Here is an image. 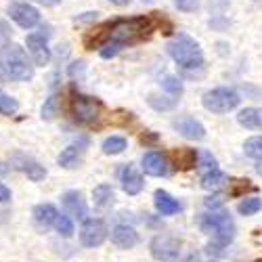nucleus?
Instances as JSON below:
<instances>
[{
	"label": "nucleus",
	"instance_id": "c03bdc74",
	"mask_svg": "<svg viewBox=\"0 0 262 262\" xmlns=\"http://www.w3.org/2000/svg\"><path fill=\"white\" fill-rule=\"evenodd\" d=\"M5 78H7V76L3 74V70H0V82H5Z\"/></svg>",
	"mask_w": 262,
	"mask_h": 262
},
{
	"label": "nucleus",
	"instance_id": "c756f323",
	"mask_svg": "<svg viewBox=\"0 0 262 262\" xmlns=\"http://www.w3.org/2000/svg\"><path fill=\"white\" fill-rule=\"evenodd\" d=\"M55 229H57L59 235H63V237H72V235H74V223H72V218L65 216V214H59L57 223H55Z\"/></svg>",
	"mask_w": 262,
	"mask_h": 262
},
{
	"label": "nucleus",
	"instance_id": "4be33fe9",
	"mask_svg": "<svg viewBox=\"0 0 262 262\" xmlns=\"http://www.w3.org/2000/svg\"><path fill=\"white\" fill-rule=\"evenodd\" d=\"M227 181H229L227 174H223L221 170H212V172H204V174H202V187H204V189L218 191Z\"/></svg>",
	"mask_w": 262,
	"mask_h": 262
},
{
	"label": "nucleus",
	"instance_id": "f03ea898",
	"mask_svg": "<svg viewBox=\"0 0 262 262\" xmlns=\"http://www.w3.org/2000/svg\"><path fill=\"white\" fill-rule=\"evenodd\" d=\"M0 70L7 78L17 82H30L34 78V63L30 61L28 53L13 42L0 47Z\"/></svg>",
	"mask_w": 262,
	"mask_h": 262
},
{
	"label": "nucleus",
	"instance_id": "1a4fd4ad",
	"mask_svg": "<svg viewBox=\"0 0 262 262\" xmlns=\"http://www.w3.org/2000/svg\"><path fill=\"white\" fill-rule=\"evenodd\" d=\"M9 15L11 19L15 21V24L19 28H24V30H32L40 24V13L36 7L28 5V3H19V5H13L9 9Z\"/></svg>",
	"mask_w": 262,
	"mask_h": 262
},
{
	"label": "nucleus",
	"instance_id": "aec40b11",
	"mask_svg": "<svg viewBox=\"0 0 262 262\" xmlns=\"http://www.w3.org/2000/svg\"><path fill=\"white\" fill-rule=\"evenodd\" d=\"M237 122L242 124L244 128L258 130V128H262V114L254 107H246V109H242V112L237 114Z\"/></svg>",
	"mask_w": 262,
	"mask_h": 262
},
{
	"label": "nucleus",
	"instance_id": "49530a36",
	"mask_svg": "<svg viewBox=\"0 0 262 262\" xmlns=\"http://www.w3.org/2000/svg\"><path fill=\"white\" fill-rule=\"evenodd\" d=\"M0 95H3V93H0Z\"/></svg>",
	"mask_w": 262,
	"mask_h": 262
},
{
	"label": "nucleus",
	"instance_id": "cd10ccee",
	"mask_svg": "<svg viewBox=\"0 0 262 262\" xmlns=\"http://www.w3.org/2000/svg\"><path fill=\"white\" fill-rule=\"evenodd\" d=\"M260 210H262V200L260 198H248V200H244L242 204L237 206V212L244 214V216H252V214H256Z\"/></svg>",
	"mask_w": 262,
	"mask_h": 262
},
{
	"label": "nucleus",
	"instance_id": "0eeeda50",
	"mask_svg": "<svg viewBox=\"0 0 262 262\" xmlns=\"http://www.w3.org/2000/svg\"><path fill=\"white\" fill-rule=\"evenodd\" d=\"M107 225L101 218H86L80 229V242L84 248H99L107 239Z\"/></svg>",
	"mask_w": 262,
	"mask_h": 262
},
{
	"label": "nucleus",
	"instance_id": "ea45409f",
	"mask_svg": "<svg viewBox=\"0 0 262 262\" xmlns=\"http://www.w3.org/2000/svg\"><path fill=\"white\" fill-rule=\"evenodd\" d=\"M109 3L116 7H126V5H130V0H109Z\"/></svg>",
	"mask_w": 262,
	"mask_h": 262
},
{
	"label": "nucleus",
	"instance_id": "9d476101",
	"mask_svg": "<svg viewBox=\"0 0 262 262\" xmlns=\"http://www.w3.org/2000/svg\"><path fill=\"white\" fill-rule=\"evenodd\" d=\"M172 126H174V130H177V133H181L185 139H191V141H202V139H206V128H204V124L198 122L195 118H191V116H183V118H179V120H174Z\"/></svg>",
	"mask_w": 262,
	"mask_h": 262
},
{
	"label": "nucleus",
	"instance_id": "f3484780",
	"mask_svg": "<svg viewBox=\"0 0 262 262\" xmlns=\"http://www.w3.org/2000/svg\"><path fill=\"white\" fill-rule=\"evenodd\" d=\"M13 166H15L17 170H21L24 174H28V179L34 181V183H38V181H42V179L47 177L45 166H40L36 160L26 158V156H15V158H13Z\"/></svg>",
	"mask_w": 262,
	"mask_h": 262
},
{
	"label": "nucleus",
	"instance_id": "412c9836",
	"mask_svg": "<svg viewBox=\"0 0 262 262\" xmlns=\"http://www.w3.org/2000/svg\"><path fill=\"white\" fill-rule=\"evenodd\" d=\"M93 200H95V206L105 210V208H112L114 206V200H116V193L109 185H99L95 187L93 191Z\"/></svg>",
	"mask_w": 262,
	"mask_h": 262
},
{
	"label": "nucleus",
	"instance_id": "37998d69",
	"mask_svg": "<svg viewBox=\"0 0 262 262\" xmlns=\"http://www.w3.org/2000/svg\"><path fill=\"white\" fill-rule=\"evenodd\" d=\"M256 172H258L260 177H262V160H258V164H256Z\"/></svg>",
	"mask_w": 262,
	"mask_h": 262
},
{
	"label": "nucleus",
	"instance_id": "a211bd4d",
	"mask_svg": "<svg viewBox=\"0 0 262 262\" xmlns=\"http://www.w3.org/2000/svg\"><path fill=\"white\" fill-rule=\"evenodd\" d=\"M154 204H156V210L162 214V216H172V214H179L181 212V204L179 200H174L172 195L164 189H158L156 195H154Z\"/></svg>",
	"mask_w": 262,
	"mask_h": 262
},
{
	"label": "nucleus",
	"instance_id": "4468645a",
	"mask_svg": "<svg viewBox=\"0 0 262 262\" xmlns=\"http://www.w3.org/2000/svg\"><path fill=\"white\" fill-rule=\"evenodd\" d=\"M143 172L149 177H166L168 174V158L162 151H149L143 156Z\"/></svg>",
	"mask_w": 262,
	"mask_h": 262
},
{
	"label": "nucleus",
	"instance_id": "7ed1b4c3",
	"mask_svg": "<svg viewBox=\"0 0 262 262\" xmlns=\"http://www.w3.org/2000/svg\"><path fill=\"white\" fill-rule=\"evenodd\" d=\"M166 51L185 70H198L204 65V51L200 47V42L187 34L174 36L166 45Z\"/></svg>",
	"mask_w": 262,
	"mask_h": 262
},
{
	"label": "nucleus",
	"instance_id": "393cba45",
	"mask_svg": "<svg viewBox=\"0 0 262 262\" xmlns=\"http://www.w3.org/2000/svg\"><path fill=\"white\" fill-rule=\"evenodd\" d=\"M147 103L156 109V112H168V109H174L179 103V99H172V97H160V95H149Z\"/></svg>",
	"mask_w": 262,
	"mask_h": 262
},
{
	"label": "nucleus",
	"instance_id": "473e14b6",
	"mask_svg": "<svg viewBox=\"0 0 262 262\" xmlns=\"http://www.w3.org/2000/svg\"><path fill=\"white\" fill-rule=\"evenodd\" d=\"M179 11H185V13H193L200 9V0H174Z\"/></svg>",
	"mask_w": 262,
	"mask_h": 262
},
{
	"label": "nucleus",
	"instance_id": "e433bc0d",
	"mask_svg": "<svg viewBox=\"0 0 262 262\" xmlns=\"http://www.w3.org/2000/svg\"><path fill=\"white\" fill-rule=\"evenodd\" d=\"M9 200H11V189H9L7 185L0 183V204H5V202H9Z\"/></svg>",
	"mask_w": 262,
	"mask_h": 262
},
{
	"label": "nucleus",
	"instance_id": "c85d7f7f",
	"mask_svg": "<svg viewBox=\"0 0 262 262\" xmlns=\"http://www.w3.org/2000/svg\"><path fill=\"white\" fill-rule=\"evenodd\" d=\"M57 114H59V99H57V95H51L45 101V105H42V118H45V120H53Z\"/></svg>",
	"mask_w": 262,
	"mask_h": 262
},
{
	"label": "nucleus",
	"instance_id": "7c9ffc66",
	"mask_svg": "<svg viewBox=\"0 0 262 262\" xmlns=\"http://www.w3.org/2000/svg\"><path fill=\"white\" fill-rule=\"evenodd\" d=\"M17 109H19L17 99H13L9 95H0V114L3 116H15Z\"/></svg>",
	"mask_w": 262,
	"mask_h": 262
},
{
	"label": "nucleus",
	"instance_id": "2eb2a0df",
	"mask_svg": "<svg viewBox=\"0 0 262 262\" xmlns=\"http://www.w3.org/2000/svg\"><path fill=\"white\" fill-rule=\"evenodd\" d=\"M86 145H89V139L82 137L78 143H72L70 147H65L61 154H59V158H57L59 166H63V168H76V166L80 164L82 156H84Z\"/></svg>",
	"mask_w": 262,
	"mask_h": 262
},
{
	"label": "nucleus",
	"instance_id": "4c0bfd02",
	"mask_svg": "<svg viewBox=\"0 0 262 262\" xmlns=\"http://www.w3.org/2000/svg\"><path fill=\"white\" fill-rule=\"evenodd\" d=\"M84 72V61H78V63H72V68H70V76H76Z\"/></svg>",
	"mask_w": 262,
	"mask_h": 262
},
{
	"label": "nucleus",
	"instance_id": "a878e982",
	"mask_svg": "<svg viewBox=\"0 0 262 262\" xmlns=\"http://www.w3.org/2000/svg\"><path fill=\"white\" fill-rule=\"evenodd\" d=\"M244 151L248 158L254 160H262V137H252L244 143Z\"/></svg>",
	"mask_w": 262,
	"mask_h": 262
},
{
	"label": "nucleus",
	"instance_id": "ddd939ff",
	"mask_svg": "<svg viewBox=\"0 0 262 262\" xmlns=\"http://www.w3.org/2000/svg\"><path fill=\"white\" fill-rule=\"evenodd\" d=\"M120 183H122L124 193H128V195H137L145 187V181L141 177V172H137V168L133 164H126L120 170Z\"/></svg>",
	"mask_w": 262,
	"mask_h": 262
},
{
	"label": "nucleus",
	"instance_id": "423d86ee",
	"mask_svg": "<svg viewBox=\"0 0 262 262\" xmlns=\"http://www.w3.org/2000/svg\"><path fill=\"white\" fill-rule=\"evenodd\" d=\"M239 101H242L239 95L233 89H225V86L212 89V91L204 93V97H202V105L212 114H229L239 105Z\"/></svg>",
	"mask_w": 262,
	"mask_h": 262
},
{
	"label": "nucleus",
	"instance_id": "dca6fc26",
	"mask_svg": "<svg viewBox=\"0 0 262 262\" xmlns=\"http://www.w3.org/2000/svg\"><path fill=\"white\" fill-rule=\"evenodd\" d=\"M112 244L120 250H130L139 244V233L128 225H118L112 231Z\"/></svg>",
	"mask_w": 262,
	"mask_h": 262
},
{
	"label": "nucleus",
	"instance_id": "20e7f679",
	"mask_svg": "<svg viewBox=\"0 0 262 262\" xmlns=\"http://www.w3.org/2000/svg\"><path fill=\"white\" fill-rule=\"evenodd\" d=\"M200 227H202L204 233L212 235L216 248H225L227 244H231V239L235 237V223H233L231 214L225 212V210L204 214L202 221H200Z\"/></svg>",
	"mask_w": 262,
	"mask_h": 262
},
{
	"label": "nucleus",
	"instance_id": "f704fd0d",
	"mask_svg": "<svg viewBox=\"0 0 262 262\" xmlns=\"http://www.w3.org/2000/svg\"><path fill=\"white\" fill-rule=\"evenodd\" d=\"M248 189H252L250 181H235V189L231 191V195H239L242 191H248Z\"/></svg>",
	"mask_w": 262,
	"mask_h": 262
},
{
	"label": "nucleus",
	"instance_id": "6e6552de",
	"mask_svg": "<svg viewBox=\"0 0 262 262\" xmlns=\"http://www.w3.org/2000/svg\"><path fill=\"white\" fill-rule=\"evenodd\" d=\"M49 28L45 30L42 28L38 34H30L28 36V51H30V55H32V59H34V63L36 65H49V61H51V49H49V42H47V38H49Z\"/></svg>",
	"mask_w": 262,
	"mask_h": 262
},
{
	"label": "nucleus",
	"instance_id": "a18cd8bd",
	"mask_svg": "<svg viewBox=\"0 0 262 262\" xmlns=\"http://www.w3.org/2000/svg\"><path fill=\"white\" fill-rule=\"evenodd\" d=\"M256 262H262V258H260V260H256Z\"/></svg>",
	"mask_w": 262,
	"mask_h": 262
},
{
	"label": "nucleus",
	"instance_id": "f8f14e48",
	"mask_svg": "<svg viewBox=\"0 0 262 262\" xmlns=\"http://www.w3.org/2000/svg\"><path fill=\"white\" fill-rule=\"evenodd\" d=\"M63 208L70 216L78 218V221H86V214H89V206L84 202V195L80 191H68L61 198Z\"/></svg>",
	"mask_w": 262,
	"mask_h": 262
},
{
	"label": "nucleus",
	"instance_id": "6ab92c4d",
	"mask_svg": "<svg viewBox=\"0 0 262 262\" xmlns=\"http://www.w3.org/2000/svg\"><path fill=\"white\" fill-rule=\"evenodd\" d=\"M59 212L53 204H40L34 208V223L38 225V229H49L57 223Z\"/></svg>",
	"mask_w": 262,
	"mask_h": 262
},
{
	"label": "nucleus",
	"instance_id": "2f4dec72",
	"mask_svg": "<svg viewBox=\"0 0 262 262\" xmlns=\"http://www.w3.org/2000/svg\"><path fill=\"white\" fill-rule=\"evenodd\" d=\"M198 162H200V168H204L206 172L218 170V162H216V158L210 154V151H202L200 158H198Z\"/></svg>",
	"mask_w": 262,
	"mask_h": 262
},
{
	"label": "nucleus",
	"instance_id": "39448f33",
	"mask_svg": "<svg viewBox=\"0 0 262 262\" xmlns=\"http://www.w3.org/2000/svg\"><path fill=\"white\" fill-rule=\"evenodd\" d=\"M70 112H72V116L78 124L91 126L101 118L103 103L95 97H86V95L78 93L76 89H72L70 91Z\"/></svg>",
	"mask_w": 262,
	"mask_h": 262
},
{
	"label": "nucleus",
	"instance_id": "a19ab883",
	"mask_svg": "<svg viewBox=\"0 0 262 262\" xmlns=\"http://www.w3.org/2000/svg\"><path fill=\"white\" fill-rule=\"evenodd\" d=\"M38 3L47 5V7H53V5H57V3H59V0H38Z\"/></svg>",
	"mask_w": 262,
	"mask_h": 262
},
{
	"label": "nucleus",
	"instance_id": "bb28decb",
	"mask_svg": "<svg viewBox=\"0 0 262 262\" xmlns=\"http://www.w3.org/2000/svg\"><path fill=\"white\" fill-rule=\"evenodd\" d=\"M162 86H164V91L170 95V97H181L183 95V82L181 78L177 76H166L162 80Z\"/></svg>",
	"mask_w": 262,
	"mask_h": 262
},
{
	"label": "nucleus",
	"instance_id": "9b49d317",
	"mask_svg": "<svg viewBox=\"0 0 262 262\" xmlns=\"http://www.w3.org/2000/svg\"><path fill=\"white\" fill-rule=\"evenodd\" d=\"M151 254L162 262L177 260L179 258V242H174L172 237H156L154 242H151Z\"/></svg>",
	"mask_w": 262,
	"mask_h": 262
},
{
	"label": "nucleus",
	"instance_id": "f257e3e1",
	"mask_svg": "<svg viewBox=\"0 0 262 262\" xmlns=\"http://www.w3.org/2000/svg\"><path fill=\"white\" fill-rule=\"evenodd\" d=\"M156 28H158V13L139 15L130 19H114L86 36L84 45L86 49H99L103 59H112L122 49L147 40L156 32Z\"/></svg>",
	"mask_w": 262,
	"mask_h": 262
},
{
	"label": "nucleus",
	"instance_id": "72a5a7b5",
	"mask_svg": "<svg viewBox=\"0 0 262 262\" xmlns=\"http://www.w3.org/2000/svg\"><path fill=\"white\" fill-rule=\"evenodd\" d=\"M223 204H225L223 195H212V198H208V200H206V208H210L212 212H216V208H221Z\"/></svg>",
	"mask_w": 262,
	"mask_h": 262
},
{
	"label": "nucleus",
	"instance_id": "c9c22d12",
	"mask_svg": "<svg viewBox=\"0 0 262 262\" xmlns=\"http://www.w3.org/2000/svg\"><path fill=\"white\" fill-rule=\"evenodd\" d=\"M76 24H93V21H97V13H84L80 17L74 19Z\"/></svg>",
	"mask_w": 262,
	"mask_h": 262
},
{
	"label": "nucleus",
	"instance_id": "b1692460",
	"mask_svg": "<svg viewBox=\"0 0 262 262\" xmlns=\"http://www.w3.org/2000/svg\"><path fill=\"white\" fill-rule=\"evenodd\" d=\"M126 147H128V141L124 137H116L114 135V137H109V139L103 141V154L105 156H118Z\"/></svg>",
	"mask_w": 262,
	"mask_h": 262
},
{
	"label": "nucleus",
	"instance_id": "79ce46f5",
	"mask_svg": "<svg viewBox=\"0 0 262 262\" xmlns=\"http://www.w3.org/2000/svg\"><path fill=\"white\" fill-rule=\"evenodd\" d=\"M7 172H9V166H5L3 162H0V177H5Z\"/></svg>",
	"mask_w": 262,
	"mask_h": 262
},
{
	"label": "nucleus",
	"instance_id": "5701e85b",
	"mask_svg": "<svg viewBox=\"0 0 262 262\" xmlns=\"http://www.w3.org/2000/svg\"><path fill=\"white\" fill-rule=\"evenodd\" d=\"M198 158H200V154H198L195 149L183 147V149L177 151V164H179L181 170H191V168H195V164H198Z\"/></svg>",
	"mask_w": 262,
	"mask_h": 262
},
{
	"label": "nucleus",
	"instance_id": "58836bf2",
	"mask_svg": "<svg viewBox=\"0 0 262 262\" xmlns=\"http://www.w3.org/2000/svg\"><path fill=\"white\" fill-rule=\"evenodd\" d=\"M156 141H158V135H147V133L141 135V143H145V145L147 143H156Z\"/></svg>",
	"mask_w": 262,
	"mask_h": 262
}]
</instances>
